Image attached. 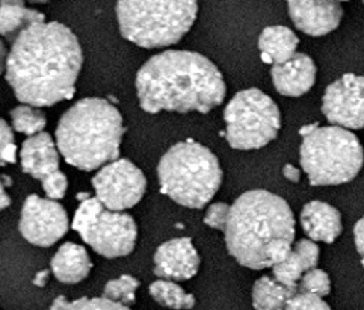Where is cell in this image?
Wrapping results in <instances>:
<instances>
[{
  "label": "cell",
  "mask_w": 364,
  "mask_h": 310,
  "mask_svg": "<svg viewBox=\"0 0 364 310\" xmlns=\"http://www.w3.org/2000/svg\"><path fill=\"white\" fill-rule=\"evenodd\" d=\"M73 229L94 252L107 259L130 255L138 240L135 220L124 212L107 209L91 197L80 203L73 220Z\"/></svg>",
  "instance_id": "cell-9"
},
{
  "label": "cell",
  "mask_w": 364,
  "mask_h": 310,
  "mask_svg": "<svg viewBox=\"0 0 364 310\" xmlns=\"http://www.w3.org/2000/svg\"><path fill=\"white\" fill-rule=\"evenodd\" d=\"M0 139H2V164L16 162L14 134L5 120L0 123Z\"/></svg>",
  "instance_id": "cell-31"
},
{
  "label": "cell",
  "mask_w": 364,
  "mask_h": 310,
  "mask_svg": "<svg viewBox=\"0 0 364 310\" xmlns=\"http://www.w3.org/2000/svg\"><path fill=\"white\" fill-rule=\"evenodd\" d=\"M43 183V189L44 193L47 194V197L50 200H59L63 198L67 193V176L63 171H58L53 176L47 177L46 181L41 182Z\"/></svg>",
  "instance_id": "cell-30"
},
{
  "label": "cell",
  "mask_w": 364,
  "mask_h": 310,
  "mask_svg": "<svg viewBox=\"0 0 364 310\" xmlns=\"http://www.w3.org/2000/svg\"><path fill=\"white\" fill-rule=\"evenodd\" d=\"M301 225L311 241L333 244L343 230L342 215L323 201H310L301 210Z\"/></svg>",
  "instance_id": "cell-17"
},
{
  "label": "cell",
  "mask_w": 364,
  "mask_h": 310,
  "mask_svg": "<svg viewBox=\"0 0 364 310\" xmlns=\"http://www.w3.org/2000/svg\"><path fill=\"white\" fill-rule=\"evenodd\" d=\"M299 40L292 29L286 26L266 28L259 38V50L264 63L280 65L296 55Z\"/></svg>",
  "instance_id": "cell-20"
},
{
  "label": "cell",
  "mask_w": 364,
  "mask_h": 310,
  "mask_svg": "<svg viewBox=\"0 0 364 310\" xmlns=\"http://www.w3.org/2000/svg\"><path fill=\"white\" fill-rule=\"evenodd\" d=\"M150 295L156 303L174 310H191L196 306V296L185 292L169 280H157L150 286Z\"/></svg>",
  "instance_id": "cell-23"
},
{
  "label": "cell",
  "mask_w": 364,
  "mask_h": 310,
  "mask_svg": "<svg viewBox=\"0 0 364 310\" xmlns=\"http://www.w3.org/2000/svg\"><path fill=\"white\" fill-rule=\"evenodd\" d=\"M295 218L287 203L268 191H248L232 206L225 242L242 267L274 268L292 252Z\"/></svg>",
  "instance_id": "cell-3"
},
{
  "label": "cell",
  "mask_w": 364,
  "mask_h": 310,
  "mask_svg": "<svg viewBox=\"0 0 364 310\" xmlns=\"http://www.w3.org/2000/svg\"><path fill=\"white\" fill-rule=\"evenodd\" d=\"M286 310H331L321 296L299 291L292 300L289 301Z\"/></svg>",
  "instance_id": "cell-29"
},
{
  "label": "cell",
  "mask_w": 364,
  "mask_h": 310,
  "mask_svg": "<svg viewBox=\"0 0 364 310\" xmlns=\"http://www.w3.org/2000/svg\"><path fill=\"white\" fill-rule=\"evenodd\" d=\"M9 203H11V200H9L8 194L5 193V189L2 186V209H6L9 206Z\"/></svg>",
  "instance_id": "cell-35"
},
{
  "label": "cell",
  "mask_w": 364,
  "mask_h": 310,
  "mask_svg": "<svg viewBox=\"0 0 364 310\" xmlns=\"http://www.w3.org/2000/svg\"><path fill=\"white\" fill-rule=\"evenodd\" d=\"M83 63L77 37L63 23H35L9 50L5 76L16 97L35 108L71 99Z\"/></svg>",
  "instance_id": "cell-1"
},
{
  "label": "cell",
  "mask_w": 364,
  "mask_h": 310,
  "mask_svg": "<svg viewBox=\"0 0 364 310\" xmlns=\"http://www.w3.org/2000/svg\"><path fill=\"white\" fill-rule=\"evenodd\" d=\"M197 13L198 5L192 0H121L117 4L121 35L145 49L178 43L192 28Z\"/></svg>",
  "instance_id": "cell-6"
},
{
  "label": "cell",
  "mask_w": 364,
  "mask_h": 310,
  "mask_svg": "<svg viewBox=\"0 0 364 310\" xmlns=\"http://www.w3.org/2000/svg\"><path fill=\"white\" fill-rule=\"evenodd\" d=\"M299 292V286L290 288L274 277H262L252 288V306L256 310H286L289 301Z\"/></svg>",
  "instance_id": "cell-21"
},
{
  "label": "cell",
  "mask_w": 364,
  "mask_h": 310,
  "mask_svg": "<svg viewBox=\"0 0 364 310\" xmlns=\"http://www.w3.org/2000/svg\"><path fill=\"white\" fill-rule=\"evenodd\" d=\"M18 229L32 245L52 247L68 230L67 212L55 200L32 194L23 205Z\"/></svg>",
  "instance_id": "cell-11"
},
{
  "label": "cell",
  "mask_w": 364,
  "mask_h": 310,
  "mask_svg": "<svg viewBox=\"0 0 364 310\" xmlns=\"http://www.w3.org/2000/svg\"><path fill=\"white\" fill-rule=\"evenodd\" d=\"M299 291L318 295L321 298L328 295L331 292V280L328 277V274L318 268L309 271L306 276L301 279Z\"/></svg>",
  "instance_id": "cell-27"
},
{
  "label": "cell",
  "mask_w": 364,
  "mask_h": 310,
  "mask_svg": "<svg viewBox=\"0 0 364 310\" xmlns=\"http://www.w3.org/2000/svg\"><path fill=\"white\" fill-rule=\"evenodd\" d=\"M97 200L114 212H124L141 201L147 188L144 173L127 159L107 164L92 178Z\"/></svg>",
  "instance_id": "cell-10"
},
{
  "label": "cell",
  "mask_w": 364,
  "mask_h": 310,
  "mask_svg": "<svg viewBox=\"0 0 364 310\" xmlns=\"http://www.w3.org/2000/svg\"><path fill=\"white\" fill-rule=\"evenodd\" d=\"M225 138L237 150H256L268 146L282 127L277 103L257 88L237 92L224 111Z\"/></svg>",
  "instance_id": "cell-8"
},
{
  "label": "cell",
  "mask_w": 364,
  "mask_h": 310,
  "mask_svg": "<svg viewBox=\"0 0 364 310\" xmlns=\"http://www.w3.org/2000/svg\"><path fill=\"white\" fill-rule=\"evenodd\" d=\"M50 310H130L129 307L102 298H79L76 301H68L65 296H58L52 303Z\"/></svg>",
  "instance_id": "cell-26"
},
{
  "label": "cell",
  "mask_w": 364,
  "mask_h": 310,
  "mask_svg": "<svg viewBox=\"0 0 364 310\" xmlns=\"http://www.w3.org/2000/svg\"><path fill=\"white\" fill-rule=\"evenodd\" d=\"M124 135L123 117L105 99H82L60 117L56 146L65 161L82 171L118 161Z\"/></svg>",
  "instance_id": "cell-4"
},
{
  "label": "cell",
  "mask_w": 364,
  "mask_h": 310,
  "mask_svg": "<svg viewBox=\"0 0 364 310\" xmlns=\"http://www.w3.org/2000/svg\"><path fill=\"white\" fill-rule=\"evenodd\" d=\"M354 241H355V247L357 252L361 257V265L364 268V217H361L358 220V223L355 224L354 229Z\"/></svg>",
  "instance_id": "cell-32"
},
{
  "label": "cell",
  "mask_w": 364,
  "mask_h": 310,
  "mask_svg": "<svg viewBox=\"0 0 364 310\" xmlns=\"http://www.w3.org/2000/svg\"><path fill=\"white\" fill-rule=\"evenodd\" d=\"M44 21V16L38 11L24 6L23 2H9L4 0L0 5V31L4 37L11 38L12 35H18L35 23Z\"/></svg>",
  "instance_id": "cell-22"
},
{
  "label": "cell",
  "mask_w": 364,
  "mask_h": 310,
  "mask_svg": "<svg viewBox=\"0 0 364 310\" xmlns=\"http://www.w3.org/2000/svg\"><path fill=\"white\" fill-rule=\"evenodd\" d=\"M53 276L65 284H76L88 277L92 262L82 245L67 242L60 247L52 262Z\"/></svg>",
  "instance_id": "cell-19"
},
{
  "label": "cell",
  "mask_w": 364,
  "mask_h": 310,
  "mask_svg": "<svg viewBox=\"0 0 364 310\" xmlns=\"http://www.w3.org/2000/svg\"><path fill=\"white\" fill-rule=\"evenodd\" d=\"M322 112L333 126L364 127V78L348 73L333 82L322 97Z\"/></svg>",
  "instance_id": "cell-12"
},
{
  "label": "cell",
  "mask_w": 364,
  "mask_h": 310,
  "mask_svg": "<svg viewBox=\"0 0 364 310\" xmlns=\"http://www.w3.org/2000/svg\"><path fill=\"white\" fill-rule=\"evenodd\" d=\"M200 256L189 237L166 241L154 253V274L165 280H189L198 272Z\"/></svg>",
  "instance_id": "cell-13"
},
{
  "label": "cell",
  "mask_w": 364,
  "mask_h": 310,
  "mask_svg": "<svg viewBox=\"0 0 364 310\" xmlns=\"http://www.w3.org/2000/svg\"><path fill=\"white\" fill-rule=\"evenodd\" d=\"M289 16L295 26L311 37H322L338 28L343 17V8L337 2L323 0H302L289 2Z\"/></svg>",
  "instance_id": "cell-14"
},
{
  "label": "cell",
  "mask_w": 364,
  "mask_h": 310,
  "mask_svg": "<svg viewBox=\"0 0 364 310\" xmlns=\"http://www.w3.org/2000/svg\"><path fill=\"white\" fill-rule=\"evenodd\" d=\"M11 118H12V127H14L17 132L35 137L38 134H43V129L46 127V114L35 108V106L29 105H21L17 106L11 111Z\"/></svg>",
  "instance_id": "cell-24"
},
{
  "label": "cell",
  "mask_w": 364,
  "mask_h": 310,
  "mask_svg": "<svg viewBox=\"0 0 364 310\" xmlns=\"http://www.w3.org/2000/svg\"><path fill=\"white\" fill-rule=\"evenodd\" d=\"M230 215H232V206H228L227 203H215L208 212H205L204 224L215 230H224L227 229V224L230 221Z\"/></svg>",
  "instance_id": "cell-28"
},
{
  "label": "cell",
  "mask_w": 364,
  "mask_h": 310,
  "mask_svg": "<svg viewBox=\"0 0 364 310\" xmlns=\"http://www.w3.org/2000/svg\"><path fill=\"white\" fill-rule=\"evenodd\" d=\"M319 253V247L311 240L298 241L286 259L272 268L274 279L284 286L295 288L309 271L318 267Z\"/></svg>",
  "instance_id": "cell-18"
},
{
  "label": "cell",
  "mask_w": 364,
  "mask_h": 310,
  "mask_svg": "<svg viewBox=\"0 0 364 310\" xmlns=\"http://www.w3.org/2000/svg\"><path fill=\"white\" fill-rule=\"evenodd\" d=\"M225 91L221 71L197 52L166 50L154 55L136 75L138 100L149 114H208L223 103Z\"/></svg>",
  "instance_id": "cell-2"
},
{
  "label": "cell",
  "mask_w": 364,
  "mask_h": 310,
  "mask_svg": "<svg viewBox=\"0 0 364 310\" xmlns=\"http://www.w3.org/2000/svg\"><path fill=\"white\" fill-rule=\"evenodd\" d=\"M299 154L302 170L313 186L348 183L358 176L364 164L357 135L337 126H318L302 137Z\"/></svg>",
  "instance_id": "cell-7"
},
{
  "label": "cell",
  "mask_w": 364,
  "mask_h": 310,
  "mask_svg": "<svg viewBox=\"0 0 364 310\" xmlns=\"http://www.w3.org/2000/svg\"><path fill=\"white\" fill-rule=\"evenodd\" d=\"M283 176L287 178L289 182L298 183V182H299V178H301V171L296 169L295 165H292V164H286V165L283 166Z\"/></svg>",
  "instance_id": "cell-33"
},
{
  "label": "cell",
  "mask_w": 364,
  "mask_h": 310,
  "mask_svg": "<svg viewBox=\"0 0 364 310\" xmlns=\"http://www.w3.org/2000/svg\"><path fill=\"white\" fill-rule=\"evenodd\" d=\"M48 277H50V272L48 271H41V272H38L35 276V279H33V284H36V286H40V288H43V286L48 282Z\"/></svg>",
  "instance_id": "cell-34"
},
{
  "label": "cell",
  "mask_w": 364,
  "mask_h": 310,
  "mask_svg": "<svg viewBox=\"0 0 364 310\" xmlns=\"http://www.w3.org/2000/svg\"><path fill=\"white\" fill-rule=\"evenodd\" d=\"M161 191L181 206L201 209L223 183V170L215 154L196 141L169 149L157 165Z\"/></svg>",
  "instance_id": "cell-5"
},
{
  "label": "cell",
  "mask_w": 364,
  "mask_h": 310,
  "mask_svg": "<svg viewBox=\"0 0 364 310\" xmlns=\"http://www.w3.org/2000/svg\"><path fill=\"white\" fill-rule=\"evenodd\" d=\"M138 286H139V282L135 277L121 276L115 280L106 283L103 296L109 301H114L127 307L135 303Z\"/></svg>",
  "instance_id": "cell-25"
},
{
  "label": "cell",
  "mask_w": 364,
  "mask_h": 310,
  "mask_svg": "<svg viewBox=\"0 0 364 310\" xmlns=\"http://www.w3.org/2000/svg\"><path fill=\"white\" fill-rule=\"evenodd\" d=\"M275 90L286 97H299L309 92L316 82L318 68L306 53H296L292 59L271 70Z\"/></svg>",
  "instance_id": "cell-15"
},
{
  "label": "cell",
  "mask_w": 364,
  "mask_h": 310,
  "mask_svg": "<svg viewBox=\"0 0 364 310\" xmlns=\"http://www.w3.org/2000/svg\"><path fill=\"white\" fill-rule=\"evenodd\" d=\"M20 159L23 171L41 182L60 171L58 146L46 132L31 137L23 142Z\"/></svg>",
  "instance_id": "cell-16"
}]
</instances>
